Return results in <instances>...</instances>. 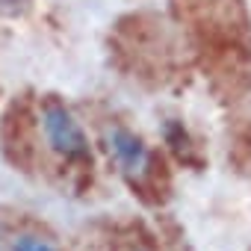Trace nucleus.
<instances>
[{"label": "nucleus", "mask_w": 251, "mask_h": 251, "mask_svg": "<svg viewBox=\"0 0 251 251\" xmlns=\"http://www.w3.org/2000/svg\"><path fill=\"white\" fill-rule=\"evenodd\" d=\"M42 130L48 145L62 154L65 160H86L89 157V139L80 127V121L62 106V103H45L42 109Z\"/></svg>", "instance_id": "1"}, {"label": "nucleus", "mask_w": 251, "mask_h": 251, "mask_svg": "<svg viewBox=\"0 0 251 251\" xmlns=\"http://www.w3.org/2000/svg\"><path fill=\"white\" fill-rule=\"evenodd\" d=\"M106 148H109L112 160H115L124 172H127L130 177L145 175L148 166H151V154H148L145 142H142L136 133L124 130V127H109V130H106Z\"/></svg>", "instance_id": "2"}, {"label": "nucleus", "mask_w": 251, "mask_h": 251, "mask_svg": "<svg viewBox=\"0 0 251 251\" xmlns=\"http://www.w3.org/2000/svg\"><path fill=\"white\" fill-rule=\"evenodd\" d=\"M12 251H53V248L45 239H39V236H21Z\"/></svg>", "instance_id": "3"}]
</instances>
